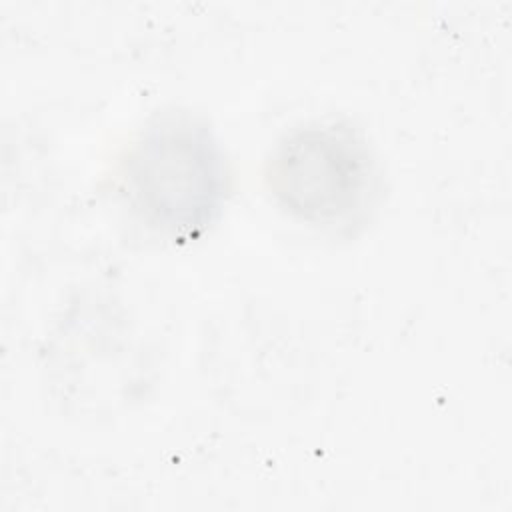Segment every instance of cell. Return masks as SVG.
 I'll list each match as a JSON object with an SVG mask.
<instances>
[{"label":"cell","instance_id":"obj_1","mask_svg":"<svg viewBox=\"0 0 512 512\" xmlns=\"http://www.w3.org/2000/svg\"><path fill=\"white\" fill-rule=\"evenodd\" d=\"M124 184L150 226L190 238L216 220L228 192V166L206 122L188 112H164L132 142Z\"/></svg>","mask_w":512,"mask_h":512},{"label":"cell","instance_id":"obj_2","mask_svg":"<svg viewBox=\"0 0 512 512\" xmlns=\"http://www.w3.org/2000/svg\"><path fill=\"white\" fill-rule=\"evenodd\" d=\"M266 184L294 218L344 226L376 192V166L366 142L340 122H306L286 132L266 160Z\"/></svg>","mask_w":512,"mask_h":512}]
</instances>
